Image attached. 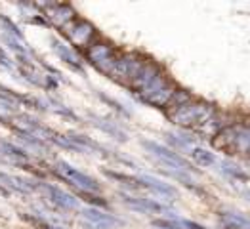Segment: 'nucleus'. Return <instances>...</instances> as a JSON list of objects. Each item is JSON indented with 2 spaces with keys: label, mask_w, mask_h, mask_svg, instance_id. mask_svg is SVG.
<instances>
[{
  "label": "nucleus",
  "mask_w": 250,
  "mask_h": 229,
  "mask_svg": "<svg viewBox=\"0 0 250 229\" xmlns=\"http://www.w3.org/2000/svg\"><path fill=\"white\" fill-rule=\"evenodd\" d=\"M18 138H20L23 144H27V146L31 147V149H35V151H46L48 149V144H44L42 140L39 138H35V136H31V134H27V132H21L18 130Z\"/></svg>",
  "instance_id": "nucleus-17"
},
{
  "label": "nucleus",
  "mask_w": 250,
  "mask_h": 229,
  "mask_svg": "<svg viewBox=\"0 0 250 229\" xmlns=\"http://www.w3.org/2000/svg\"><path fill=\"white\" fill-rule=\"evenodd\" d=\"M96 123L94 125L98 126V128H102L104 132H107V134H111V136H115L117 140H121V142H125L126 140V134L119 128V126H113V125H109L107 121H102V119H94Z\"/></svg>",
  "instance_id": "nucleus-18"
},
{
  "label": "nucleus",
  "mask_w": 250,
  "mask_h": 229,
  "mask_svg": "<svg viewBox=\"0 0 250 229\" xmlns=\"http://www.w3.org/2000/svg\"><path fill=\"white\" fill-rule=\"evenodd\" d=\"M105 176H109V178H113V180H117V182H123L125 186H130V187H134V189L142 187L140 180H138V178H132V176L117 174V172H111V170H105Z\"/></svg>",
  "instance_id": "nucleus-19"
},
{
  "label": "nucleus",
  "mask_w": 250,
  "mask_h": 229,
  "mask_svg": "<svg viewBox=\"0 0 250 229\" xmlns=\"http://www.w3.org/2000/svg\"><path fill=\"white\" fill-rule=\"evenodd\" d=\"M83 220L90 229H117L123 222L107 212H102L98 208H84L81 212Z\"/></svg>",
  "instance_id": "nucleus-10"
},
{
  "label": "nucleus",
  "mask_w": 250,
  "mask_h": 229,
  "mask_svg": "<svg viewBox=\"0 0 250 229\" xmlns=\"http://www.w3.org/2000/svg\"><path fill=\"white\" fill-rule=\"evenodd\" d=\"M168 117L176 126L189 128V130H201L216 121V111L212 105L201 104V102H186L180 107H174L168 113Z\"/></svg>",
  "instance_id": "nucleus-1"
},
{
  "label": "nucleus",
  "mask_w": 250,
  "mask_h": 229,
  "mask_svg": "<svg viewBox=\"0 0 250 229\" xmlns=\"http://www.w3.org/2000/svg\"><path fill=\"white\" fill-rule=\"evenodd\" d=\"M42 12H44V18L46 20H50L54 25H58L62 29L67 23H71V21L77 18L75 10L69 4H46L42 8Z\"/></svg>",
  "instance_id": "nucleus-11"
},
{
  "label": "nucleus",
  "mask_w": 250,
  "mask_h": 229,
  "mask_svg": "<svg viewBox=\"0 0 250 229\" xmlns=\"http://www.w3.org/2000/svg\"><path fill=\"white\" fill-rule=\"evenodd\" d=\"M138 180H140L142 187L151 189L153 193H157V195L163 197V199H176V197H178L176 187H172L170 184H165V182H161V180H157V178H153V176H142V178H138Z\"/></svg>",
  "instance_id": "nucleus-12"
},
{
  "label": "nucleus",
  "mask_w": 250,
  "mask_h": 229,
  "mask_svg": "<svg viewBox=\"0 0 250 229\" xmlns=\"http://www.w3.org/2000/svg\"><path fill=\"white\" fill-rule=\"evenodd\" d=\"M142 147L146 149L151 157H155L159 163H163L167 168H172V170H182V172H191L193 170V165L189 163L188 159H184L182 155L174 153L172 149L168 147H163L161 144H155V142H149V140H144L142 142Z\"/></svg>",
  "instance_id": "nucleus-5"
},
{
  "label": "nucleus",
  "mask_w": 250,
  "mask_h": 229,
  "mask_svg": "<svg viewBox=\"0 0 250 229\" xmlns=\"http://www.w3.org/2000/svg\"><path fill=\"white\" fill-rule=\"evenodd\" d=\"M0 63L2 65H6V67H12V63H10V60L4 56V52H2V46H0Z\"/></svg>",
  "instance_id": "nucleus-21"
},
{
  "label": "nucleus",
  "mask_w": 250,
  "mask_h": 229,
  "mask_svg": "<svg viewBox=\"0 0 250 229\" xmlns=\"http://www.w3.org/2000/svg\"><path fill=\"white\" fill-rule=\"evenodd\" d=\"M249 155H250V149H249Z\"/></svg>",
  "instance_id": "nucleus-22"
},
{
  "label": "nucleus",
  "mask_w": 250,
  "mask_h": 229,
  "mask_svg": "<svg viewBox=\"0 0 250 229\" xmlns=\"http://www.w3.org/2000/svg\"><path fill=\"white\" fill-rule=\"evenodd\" d=\"M119 52L109 44V42L104 41H94L88 48H86V58H88V63H92L98 71H102L105 75H111L115 63L119 60Z\"/></svg>",
  "instance_id": "nucleus-4"
},
{
  "label": "nucleus",
  "mask_w": 250,
  "mask_h": 229,
  "mask_svg": "<svg viewBox=\"0 0 250 229\" xmlns=\"http://www.w3.org/2000/svg\"><path fill=\"white\" fill-rule=\"evenodd\" d=\"M0 153L4 157L12 159L14 163H27L29 161V155L25 153V149H21V147H18L16 144H12V142L0 140Z\"/></svg>",
  "instance_id": "nucleus-14"
},
{
  "label": "nucleus",
  "mask_w": 250,
  "mask_h": 229,
  "mask_svg": "<svg viewBox=\"0 0 250 229\" xmlns=\"http://www.w3.org/2000/svg\"><path fill=\"white\" fill-rule=\"evenodd\" d=\"M62 31L75 46L84 48V50H86V48L94 42V39H96V27H94L90 21L83 20V18H75L71 23H67Z\"/></svg>",
  "instance_id": "nucleus-7"
},
{
  "label": "nucleus",
  "mask_w": 250,
  "mask_h": 229,
  "mask_svg": "<svg viewBox=\"0 0 250 229\" xmlns=\"http://www.w3.org/2000/svg\"><path fill=\"white\" fill-rule=\"evenodd\" d=\"M191 159L195 165L199 167H212L216 163V157L214 153L208 151V149H203V147H193L191 149Z\"/></svg>",
  "instance_id": "nucleus-16"
},
{
  "label": "nucleus",
  "mask_w": 250,
  "mask_h": 229,
  "mask_svg": "<svg viewBox=\"0 0 250 229\" xmlns=\"http://www.w3.org/2000/svg\"><path fill=\"white\" fill-rule=\"evenodd\" d=\"M52 44H54V52L62 58L63 62L67 63V65H71L75 71H83V65H81V60H79V56L69 48V46H65L63 42H60V41H52Z\"/></svg>",
  "instance_id": "nucleus-13"
},
{
  "label": "nucleus",
  "mask_w": 250,
  "mask_h": 229,
  "mask_svg": "<svg viewBox=\"0 0 250 229\" xmlns=\"http://www.w3.org/2000/svg\"><path fill=\"white\" fill-rule=\"evenodd\" d=\"M214 147L220 151H226L229 155L237 153H249L250 149V128L249 126H228L224 128L216 138Z\"/></svg>",
  "instance_id": "nucleus-2"
},
{
  "label": "nucleus",
  "mask_w": 250,
  "mask_h": 229,
  "mask_svg": "<svg viewBox=\"0 0 250 229\" xmlns=\"http://www.w3.org/2000/svg\"><path fill=\"white\" fill-rule=\"evenodd\" d=\"M0 29L4 31V37L14 39V41L25 44V37H23V33L20 31V27L10 20V18H6V16H2V14H0Z\"/></svg>",
  "instance_id": "nucleus-15"
},
{
  "label": "nucleus",
  "mask_w": 250,
  "mask_h": 229,
  "mask_svg": "<svg viewBox=\"0 0 250 229\" xmlns=\"http://www.w3.org/2000/svg\"><path fill=\"white\" fill-rule=\"evenodd\" d=\"M54 172H56L60 178H63L65 182H69V184H73L75 187H79L81 191H86V193H96V191H100V184H98L94 178H90L88 174L81 172L79 168L71 167V165L65 163V161L56 163Z\"/></svg>",
  "instance_id": "nucleus-6"
},
{
  "label": "nucleus",
  "mask_w": 250,
  "mask_h": 229,
  "mask_svg": "<svg viewBox=\"0 0 250 229\" xmlns=\"http://www.w3.org/2000/svg\"><path fill=\"white\" fill-rule=\"evenodd\" d=\"M33 184H35L33 189L42 191V193L48 197V201H50V203H54L56 207L65 208V210H73V208H77V207H79V199H75L73 195L65 193L63 189L54 187V186H48V184H39V182H33Z\"/></svg>",
  "instance_id": "nucleus-8"
},
{
  "label": "nucleus",
  "mask_w": 250,
  "mask_h": 229,
  "mask_svg": "<svg viewBox=\"0 0 250 229\" xmlns=\"http://www.w3.org/2000/svg\"><path fill=\"white\" fill-rule=\"evenodd\" d=\"M121 199H123V203H125L128 208L136 210V212H142V214H165V216H172L174 214L168 207L157 203V201H153V199L130 197V195H121Z\"/></svg>",
  "instance_id": "nucleus-9"
},
{
  "label": "nucleus",
  "mask_w": 250,
  "mask_h": 229,
  "mask_svg": "<svg viewBox=\"0 0 250 229\" xmlns=\"http://www.w3.org/2000/svg\"><path fill=\"white\" fill-rule=\"evenodd\" d=\"M174 92H176V86L170 83L163 73H159V75L147 84V86H144L136 96H138L144 104L163 109V107H168L172 96H174Z\"/></svg>",
  "instance_id": "nucleus-3"
},
{
  "label": "nucleus",
  "mask_w": 250,
  "mask_h": 229,
  "mask_svg": "<svg viewBox=\"0 0 250 229\" xmlns=\"http://www.w3.org/2000/svg\"><path fill=\"white\" fill-rule=\"evenodd\" d=\"M178 224H180V228L184 229H205V228H201L199 224H193V222H189V220H178Z\"/></svg>",
  "instance_id": "nucleus-20"
}]
</instances>
